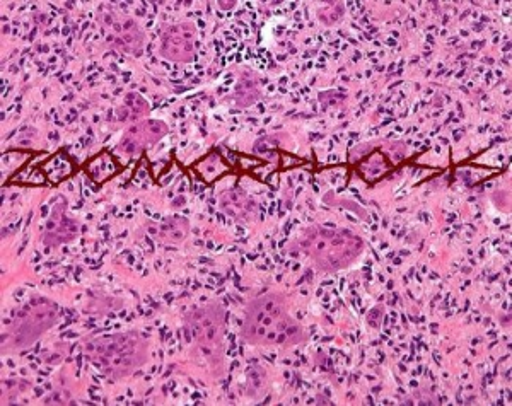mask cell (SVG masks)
<instances>
[{"mask_svg":"<svg viewBox=\"0 0 512 406\" xmlns=\"http://www.w3.org/2000/svg\"><path fill=\"white\" fill-rule=\"evenodd\" d=\"M246 340L253 343L284 345L301 340V328L286 313L282 297L275 294L256 299L246 313L243 326Z\"/></svg>","mask_w":512,"mask_h":406,"instance_id":"cell-1","label":"cell"},{"mask_svg":"<svg viewBox=\"0 0 512 406\" xmlns=\"http://www.w3.org/2000/svg\"><path fill=\"white\" fill-rule=\"evenodd\" d=\"M304 248L309 255L315 256L320 267L333 270V268L342 267L337 255L347 265L361 251L362 243L361 239L355 238L352 234L321 229V231L309 234L308 241H304Z\"/></svg>","mask_w":512,"mask_h":406,"instance_id":"cell-2","label":"cell"},{"mask_svg":"<svg viewBox=\"0 0 512 406\" xmlns=\"http://www.w3.org/2000/svg\"><path fill=\"white\" fill-rule=\"evenodd\" d=\"M193 335L200 343L216 342L221 335L222 321L221 313H217V309L212 308L200 309L192 316Z\"/></svg>","mask_w":512,"mask_h":406,"instance_id":"cell-4","label":"cell"},{"mask_svg":"<svg viewBox=\"0 0 512 406\" xmlns=\"http://www.w3.org/2000/svg\"><path fill=\"white\" fill-rule=\"evenodd\" d=\"M96 352V359L99 366L105 367L106 371H130L142 364L146 345L132 333L108 337L103 342L93 347Z\"/></svg>","mask_w":512,"mask_h":406,"instance_id":"cell-3","label":"cell"}]
</instances>
